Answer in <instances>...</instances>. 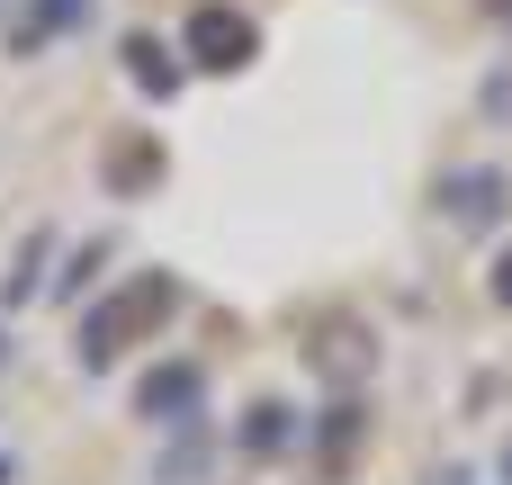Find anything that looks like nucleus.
Listing matches in <instances>:
<instances>
[{
  "mask_svg": "<svg viewBox=\"0 0 512 485\" xmlns=\"http://www.w3.org/2000/svg\"><path fill=\"white\" fill-rule=\"evenodd\" d=\"M162 306H171V288H162V279H144L135 297H117L108 315H90V342H81V360H90V369H99V360H117V351H126V333H135L144 315H162Z\"/></svg>",
  "mask_w": 512,
  "mask_h": 485,
  "instance_id": "f257e3e1",
  "label": "nucleus"
}]
</instances>
